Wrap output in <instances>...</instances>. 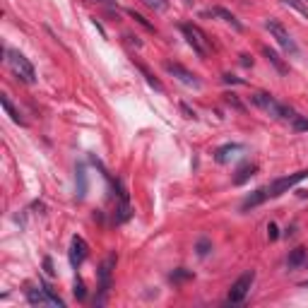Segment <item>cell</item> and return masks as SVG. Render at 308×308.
<instances>
[{
	"label": "cell",
	"instance_id": "6da1fadb",
	"mask_svg": "<svg viewBox=\"0 0 308 308\" xmlns=\"http://www.w3.org/2000/svg\"><path fill=\"white\" fill-rule=\"evenodd\" d=\"M308 178V169H303V171H296V174H289V176H282V178H275L272 183H268V186H262V188H258L255 193H251L248 198L241 202V212H248V210H253V207L262 205L265 200L270 198H279L282 193H286L289 188H294L296 183L306 181Z\"/></svg>",
	"mask_w": 308,
	"mask_h": 308
},
{
	"label": "cell",
	"instance_id": "7a4b0ae2",
	"mask_svg": "<svg viewBox=\"0 0 308 308\" xmlns=\"http://www.w3.org/2000/svg\"><path fill=\"white\" fill-rule=\"evenodd\" d=\"M253 104L258 106V109H262L265 113H270V116H275V118H284V120H294V113L289 106H284V104H279L275 99V96H270V94H265V92H255L253 96Z\"/></svg>",
	"mask_w": 308,
	"mask_h": 308
},
{
	"label": "cell",
	"instance_id": "3957f363",
	"mask_svg": "<svg viewBox=\"0 0 308 308\" xmlns=\"http://www.w3.org/2000/svg\"><path fill=\"white\" fill-rule=\"evenodd\" d=\"M181 32L186 36V41L190 44V48L200 55V58H207L210 55V41H207L205 32L200 29L198 24H181Z\"/></svg>",
	"mask_w": 308,
	"mask_h": 308
},
{
	"label": "cell",
	"instance_id": "277c9868",
	"mask_svg": "<svg viewBox=\"0 0 308 308\" xmlns=\"http://www.w3.org/2000/svg\"><path fill=\"white\" fill-rule=\"evenodd\" d=\"M27 299H29V303H34V306H58V308L65 306V301L60 299L58 294H53V289H51L46 282H41L39 286L29 289V292H27Z\"/></svg>",
	"mask_w": 308,
	"mask_h": 308
},
{
	"label": "cell",
	"instance_id": "5b68a950",
	"mask_svg": "<svg viewBox=\"0 0 308 308\" xmlns=\"http://www.w3.org/2000/svg\"><path fill=\"white\" fill-rule=\"evenodd\" d=\"M8 63L10 68H12V72H15L17 77L22 79V82H27V85H34V79H36V72H34V65L24 58L19 51H8Z\"/></svg>",
	"mask_w": 308,
	"mask_h": 308
},
{
	"label": "cell",
	"instance_id": "8992f818",
	"mask_svg": "<svg viewBox=\"0 0 308 308\" xmlns=\"http://www.w3.org/2000/svg\"><path fill=\"white\" fill-rule=\"evenodd\" d=\"M116 253H109V258L101 262L99 268V299L94 301V306H104L106 303V296H109V289H111V272L116 268Z\"/></svg>",
	"mask_w": 308,
	"mask_h": 308
},
{
	"label": "cell",
	"instance_id": "52a82bcc",
	"mask_svg": "<svg viewBox=\"0 0 308 308\" xmlns=\"http://www.w3.org/2000/svg\"><path fill=\"white\" fill-rule=\"evenodd\" d=\"M253 279H255V272H243V275L238 277L236 282L231 284L229 289V296H227V303H243L248 292H251V286H253Z\"/></svg>",
	"mask_w": 308,
	"mask_h": 308
},
{
	"label": "cell",
	"instance_id": "ba28073f",
	"mask_svg": "<svg viewBox=\"0 0 308 308\" xmlns=\"http://www.w3.org/2000/svg\"><path fill=\"white\" fill-rule=\"evenodd\" d=\"M265 27H268V32L275 36L277 44L284 48L286 53H296V51H299V48H296V41L292 39V34L286 32L282 22H277V19H268V22H265Z\"/></svg>",
	"mask_w": 308,
	"mask_h": 308
},
{
	"label": "cell",
	"instance_id": "9c48e42d",
	"mask_svg": "<svg viewBox=\"0 0 308 308\" xmlns=\"http://www.w3.org/2000/svg\"><path fill=\"white\" fill-rule=\"evenodd\" d=\"M164 68H166V72H169V75H174L176 79H181L186 87H193V89L202 87V82L198 79V75H195V72H190L188 68H183L181 63H166Z\"/></svg>",
	"mask_w": 308,
	"mask_h": 308
},
{
	"label": "cell",
	"instance_id": "30bf717a",
	"mask_svg": "<svg viewBox=\"0 0 308 308\" xmlns=\"http://www.w3.org/2000/svg\"><path fill=\"white\" fill-rule=\"evenodd\" d=\"M87 253H89V245H87V241L82 236H72V241H70V251H68V258H70V265L75 270L82 265V262L87 260Z\"/></svg>",
	"mask_w": 308,
	"mask_h": 308
},
{
	"label": "cell",
	"instance_id": "8fae6325",
	"mask_svg": "<svg viewBox=\"0 0 308 308\" xmlns=\"http://www.w3.org/2000/svg\"><path fill=\"white\" fill-rule=\"evenodd\" d=\"M205 15H212V17H221V19H224V22H227V24H231V27H234V29H236V32H241V29H243V27H241V22H238L236 17L231 15L229 10H224V8H212V10H207Z\"/></svg>",
	"mask_w": 308,
	"mask_h": 308
},
{
	"label": "cell",
	"instance_id": "7c38bea8",
	"mask_svg": "<svg viewBox=\"0 0 308 308\" xmlns=\"http://www.w3.org/2000/svg\"><path fill=\"white\" fill-rule=\"evenodd\" d=\"M241 150V145H224L219 150L214 152V159H217V164H227L231 157H234V152Z\"/></svg>",
	"mask_w": 308,
	"mask_h": 308
},
{
	"label": "cell",
	"instance_id": "4fadbf2b",
	"mask_svg": "<svg viewBox=\"0 0 308 308\" xmlns=\"http://www.w3.org/2000/svg\"><path fill=\"white\" fill-rule=\"evenodd\" d=\"M303 260H306V248H303V245H299V248H294L292 253H289V258H286V268L296 270L299 265H303Z\"/></svg>",
	"mask_w": 308,
	"mask_h": 308
},
{
	"label": "cell",
	"instance_id": "5bb4252c",
	"mask_svg": "<svg viewBox=\"0 0 308 308\" xmlns=\"http://www.w3.org/2000/svg\"><path fill=\"white\" fill-rule=\"evenodd\" d=\"M255 171H258V166H255V164L241 166V169H238V174L234 176V183H236V186H241V183H245L251 176H255Z\"/></svg>",
	"mask_w": 308,
	"mask_h": 308
},
{
	"label": "cell",
	"instance_id": "9a60e30c",
	"mask_svg": "<svg viewBox=\"0 0 308 308\" xmlns=\"http://www.w3.org/2000/svg\"><path fill=\"white\" fill-rule=\"evenodd\" d=\"M262 53H265V58H268L270 63L275 65L277 70H279V72H282V75H284V72H286V65L282 63V58H279V55H277L275 51H272V48H268V46H265V48H262Z\"/></svg>",
	"mask_w": 308,
	"mask_h": 308
},
{
	"label": "cell",
	"instance_id": "2e32d148",
	"mask_svg": "<svg viewBox=\"0 0 308 308\" xmlns=\"http://www.w3.org/2000/svg\"><path fill=\"white\" fill-rule=\"evenodd\" d=\"M0 101H3V109H5V111H8V113H10V118L15 120V123H19V126H24V120L19 118V113H17V111H15V106L10 104V99H8V96L3 94V96H0Z\"/></svg>",
	"mask_w": 308,
	"mask_h": 308
},
{
	"label": "cell",
	"instance_id": "e0dca14e",
	"mask_svg": "<svg viewBox=\"0 0 308 308\" xmlns=\"http://www.w3.org/2000/svg\"><path fill=\"white\" fill-rule=\"evenodd\" d=\"M282 5H286V8L296 10L301 17H308V5H303L301 0H282Z\"/></svg>",
	"mask_w": 308,
	"mask_h": 308
},
{
	"label": "cell",
	"instance_id": "ac0fdd59",
	"mask_svg": "<svg viewBox=\"0 0 308 308\" xmlns=\"http://www.w3.org/2000/svg\"><path fill=\"white\" fill-rule=\"evenodd\" d=\"M145 5L154 12H166L169 10V0H145Z\"/></svg>",
	"mask_w": 308,
	"mask_h": 308
},
{
	"label": "cell",
	"instance_id": "d6986e66",
	"mask_svg": "<svg viewBox=\"0 0 308 308\" xmlns=\"http://www.w3.org/2000/svg\"><path fill=\"white\" fill-rule=\"evenodd\" d=\"M72 294H75V299L82 301L85 296H87V289H85V282L79 279V277H75V286H72Z\"/></svg>",
	"mask_w": 308,
	"mask_h": 308
},
{
	"label": "cell",
	"instance_id": "ffe728a7",
	"mask_svg": "<svg viewBox=\"0 0 308 308\" xmlns=\"http://www.w3.org/2000/svg\"><path fill=\"white\" fill-rule=\"evenodd\" d=\"M128 15L133 17V19H135V22H137V24H142L145 29H147V32H154V24H150V22H147V19H145V17L140 15V12H135V10H128Z\"/></svg>",
	"mask_w": 308,
	"mask_h": 308
},
{
	"label": "cell",
	"instance_id": "44dd1931",
	"mask_svg": "<svg viewBox=\"0 0 308 308\" xmlns=\"http://www.w3.org/2000/svg\"><path fill=\"white\" fill-rule=\"evenodd\" d=\"M294 130L296 133H308V118H303V116H294Z\"/></svg>",
	"mask_w": 308,
	"mask_h": 308
},
{
	"label": "cell",
	"instance_id": "7402d4cb",
	"mask_svg": "<svg viewBox=\"0 0 308 308\" xmlns=\"http://www.w3.org/2000/svg\"><path fill=\"white\" fill-rule=\"evenodd\" d=\"M193 277V272H188V270H176V272H171V282H183V279H190Z\"/></svg>",
	"mask_w": 308,
	"mask_h": 308
},
{
	"label": "cell",
	"instance_id": "603a6c76",
	"mask_svg": "<svg viewBox=\"0 0 308 308\" xmlns=\"http://www.w3.org/2000/svg\"><path fill=\"white\" fill-rule=\"evenodd\" d=\"M210 251H212V243H210L207 238H200L198 241V255H207Z\"/></svg>",
	"mask_w": 308,
	"mask_h": 308
},
{
	"label": "cell",
	"instance_id": "cb8c5ba5",
	"mask_svg": "<svg viewBox=\"0 0 308 308\" xmlns=\"http://www.w3.org/2000/svg\"><path fill=\"white\" fill-rule=\"evenodd\" d=\"M268 238L270 241H277V238H279V229H277L275 221H270L268 224Z\"/></svg>",
	"mask_w": 308,
	"mask_h": 308
},
{
	"label": "cell",
	"instance_id": "d4e9b609",
	"mask_svg": "<svg viewBox=\"0 0 308 308\" xmlns=\"http://www.w3.org/2000/svg\"><path fill=\"white\" fill-rule=\"evenodd\" d=\"M224 82H227V85H245V79H241V77H236V75H224Z\"/></svg>",
	"mask_w": 308,
	"mask_h": 308
},
{
	"label": "cell",
	"instance_id": "484cf974",
	"mask_svg": "<svg viewBox=\"0 0 308 308\" xmlns=\"http://www.w3.org/2000/svg\"><path fill=\"white\" fill-rule=\"evenodd\" d=\"M44 268H46V275H51V277L55 275V270H53V262H51V258H46V260H44Z\"/></svg>",
	"mask_w": 308,
	"mask_h": 308
},
{
	"label": "cell",
	"instance_id": "4316f807",
	"mask_svg": "<svg viewBox=\"0 0 308 308\" xmlns=\"http://www.w3.org/2000/svg\"><path fill=\"white\" fill-rule=\"evenodd\" d=\"M227 101H229L231 106H236V109H243V106H241V101H238V99H236V96H234V94H229V96H227Z\"/></svg>",
	"mask_w": 308,
	"mask_h": 308
},
{
	"label": "cell",
	"instance_id": "83f0119b",
	"mask_svg": "<svg viewBox=\"0 0 308 308\" xmlns=\"http://www.w3.org/2000/svg\"><path fill=\"white\" fill-rule=\"evenodd\" d=\"M181 109H183V113H186V118H195V111H190L186 104H181Z\"/></svg>",
	"mask_w": 308,
	"mask_h": 308
},
{
	"label": "cell",
	"instance_id": "f1b7e54d",
	"mask_svg": "<svg viewBox=\"0 0 308 308\" xmlns=\"http://www.w3.org/2000/svg\"><path fill=\"white\" fill-rule=\"evenodd\" d=\"M241 63H243V65H253V58H251V55H241Z\"/></svg>",
	"mask_w": 308,
	"mask_h": 308
},
{
	"label": "cell",
	"instance_id": "f546056e",
	"mask_svg": "<svg viewBox=\"0 0 308 308\" xmlns=\"http://www.w3.org/2000/svg\"><path fill=\"white\" fill-rule=\"evenodd\" d=\"M96 3H101V5H106V8H113V0H96Z\"/></svg>",
	"mask_w": 308,
	"mask_h": 308
},
{
	"label": "cell",
	"instance_id": "4dcf8cb0",
	"mask_svg": "<svg viewBox=\"0 0 308 308\" xmlns=\"http://www.w3.org/2000/svg\"><path fill=\"white\" fill-rule=\"evenodd\" d=\"M301 286H306V289H308V279H306V282H303V284H301Z\"/></svg>",
	"mask_w": 308,
	"mask_h": 308
},
{
	"label": "cell",
	"instance_id": "1f68e13d",
	"mask_svg": "<svg viewBox=\"0 0 308 308\" xmlns=\"http://www.w3.org/2000/svg\"><path fill=\"white\" fill-rule=\"evenodd\" d=\"M186 3H190V0H186Z\"/></svg>",
	"mask_w": 308,
	"mask_h": 308
}]
</instances>
